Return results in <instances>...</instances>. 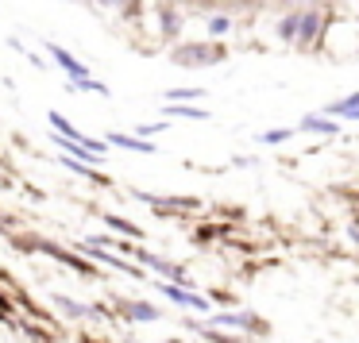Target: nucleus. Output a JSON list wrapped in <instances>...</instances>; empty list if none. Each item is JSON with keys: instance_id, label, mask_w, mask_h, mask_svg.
I'll list each match as a JSON object with an SVG mask.
<instances>
[{"instance_id": "9b49d317", "label": "nucleus", "mask_w": 359, "mask_h": 343, "mask_svg": "<svg viewBox=\"0 0 359 343\" xmlns=\"http://www.w3.org/2000/svg\"><path fill=\"white\" fill-rule=\"evenodd\" d=\"M120 316L124 320H140V324H151V320H158V309L147 301H120Z\"/></svg>"}, {"instance_id": "412c9836", "label": "nucleus", "mask_w": 359, "mask_h": 343, "mask_svg": "<svg viewBox=\"0 0 359 343\" xmlns=\"http://www.w3.org/2000/svg\"><path fill=\"white\" fill-rule=\"evenodd\" d=\"M163 127H166V124H143V127H140V135H143V139H151V135H158Z\"/></svg>"}, {"instance_id": "f257e3e1", "label": "nucleus", "mask_w": 359, "mask_h": 343, "mask_svg": "<svg viewBox=\"0 0 359 343\" xmlns=\"http://www.w3.org/2000/svg\"><path fill=\"white\" fill-rule=\"evenodd\" d=\"M325 35H328V16L320 8H313V4L290 8L286 16L274 24V39L286 43V47H297V50H313Z\"/></svg>"}, {"instance_id": "20e7f679", "label": "nucleus", "mask_w": 359, "mask_h": 343, "mask_svg": "<svg viewBox=\"0 0 359 343\" xmlns=\"http://www.w3.org/2000/svg\"><path fill=\"white\" fill-rule=\"evenodd\" d=\"M47 55H50V62H55L58 70H62L66 78H70V81L89 78V66H86V62H78V58H74L66 47H58V43H47Z\"/></svg>"}, {"instance_id": "7ed1b4c3", "label": "nucleus", "mask_w": 359, "mask_h": 343, "mask_svg": "<svg viewBox=\"0 0 359 343\" xmlns=\"http://www.w3.org/2000/svg\"><path fill=\"white\" fill-rule=\"evenodd\" d=\"M158 293H163L166 301L182 304V309H194V312H205V316H209V301H205L201 293H194L189 286H174V281H163V286H158Z\"/></svg>"}, {"instance_id": "6e6552de", "label": "nucleus", "mask_w": 359, "mask_h": 343, "mask_svg": "<svg viewBox=\"0 0 359 343\" xmlns=\"http://www.w3.org/2000/svg\"><path fill=\"white\" fill-rule=\"evenodd\" d=\"M209 320L220 328H240V332H259V328H263V320H259L255 312H212Z\"/></svg>"}, {"instance_id": "ddd939ff", "label": "nucleus", "mask_w": 359, "mask_h": 343, "mask_svg": "<svg viewBox=\"0 0 359 343\" xmlns=\"http://www.w3.org/2000/svg\"><path fill=\"white\" fill-rule=\"evenodd\" d=\"M50 301H55V309L62 312V316H70V320H81V316H89V304L74 301V297H66V293H55Z\"/></svg>"}, {"instance_id": "4468645a", "label": "nucleus", "mask_w": 359, "mask_h": 343, "mask_svg": "<svg viewBox=\"0 0 359 343\" xmlns=\"http://www.w3.org/2000/svg\"><path fill=\"white\" fill-rule=\"evenodd\" d=\"M70 93H97V97H112V89L104 85V81H97V78H78V81H70Z\"/></svg>"}, {"instance_id": "aec40b11", "label": "nucleus", "mask_w": 359, "mask_h": 343, "mask_svg": "<svg viewBox=\"0 0 359 343\" xmlns=\"http://www.w3.org/2000/svg\"><path fill=\"white\" fill-rule=\"evenodd\" d=\"M93 4H101V8H120V12H135L140 0H93Z\"/></svg>"}, {"instance_id": "1a4fd4ad", "label": "nucleus", "mask_w": 359, "mask_h": 343, "mask_svg": "<svg viewBox=\"0 0 359 343\" xmlns=\"http://www.w3.org/2000/svg\"><path fill=\"white\" fill-rule=\"evenodd\" d=\"M109 143L112 147H124V150H135V155H155V143L143 139V135H128V132H109Z\"/></svg>"}, {"instance_id": "39448f33", "label": "nucleus", "mask_w": 359, "mask_h": 343, "mask_svg": "<svg viewBox=\"0 0 359 343\" xmlns=\"http://www.w3.org/2000/svg\"><path fill=\"white\" fill-rule=\"evenodd\" d=\"M78 251L81 255H89V258H97V262H109V266H116V270H124V274H132V278H147V274L143 270H135L132 262H128V258H116V255H109V251L101 247V243H93V239H86V243H78Z\"/></svg>"}, {"instance_id": "f8f14e48", "label": "nucleus", "mask_w": 359, "mask_h": 343, "mask_svg": "<svg viewBox=\"0 0 359 343\" xmlns=\"http://www.w3.org/2000/svg\"><path fill=\"white\" fill-rule=\"evenodd\" d=\"M163 116H178V120H212V112L197 108L194 101H166Z\"/></svg>"}, {"instance_id": "a211bd4d", "label": "nucleus", "mask_w": 359, "mask_h": 343, "mask_svg": "<svg viewBox=\"0 0 359 343\" xmlns=\"http://www.w3.org/2000/svg\"><path fill=\"white\" fill-rule=\"evenodd\" d=\"M286 139H294V127H271V132L259 135L263 147H278V143H286Z\"/></svg>"}, {"instance_id": "f3484780", "label": "nucleus", "mask_w": 359, "mask_h": 343, "mask_svg": "<svg viewBox=\"0 0 359 343\" xmlns=\"http://www.w3.org/2000/svg\"><path fill=\"white\" fill-rule=\"evenodd\" d=\"M104 224L112 227V232H124V235H132V239H140V227L132 224V220H124V216H112V212H104Z\"/></svg>"}, {"instance_id": "f03ea898", "label": "nucleus", "mask_w": 359, "mask_h": 343, "mask_svg": "<svg viewBox=\"0 0 359 343\" xmlns=\"http://www.w3.org/2000/svg\"><path fill=\"white\" fill-rule=\"evenodd\" d=\"M228 58V50L220 47L217 39H201V43H174L170 47V62L182 66V70H209V66H220Z\"/></svg>"}, {"instance_id": "2eb2a0df", "label": "nucleus", "mask_w": 359, "mask_h": 343, "mask_svg": "<svg viewBox=\"0 0 359 343\" xmlns=\"http://www.w3.org/2000/svg\"><path fill=\"white\" fill-rule=\"evenodd\" d=\"M355 108H359V89L348 93V97H340V101H332L325 108V116H348V112H355Z\"/></svg>"}, {"instance_id": "0eeeda50", "label": "nucleus", "mask_w": 359, "mask_h": 343, "mask_svg": "<svg viewBox=\"0 0 359 343\" xmlns=\"http://www.w3.org/2000/svg\"><path fill=\"white\" fill-rule=\"evenodd\" d=\"M297 132H305V135H320V139H332V135L340 132V124H336V120H328L325 112H305V116L297 120Z\"/></svg>"}, {"instance_id": "9d476101", "label": "nucleus", "mask_w": 359, "mask_h": 343, "mask_svg": "<svg viewBox=\"0 0 359 343\" xmlns=\"http://www.w3.org/2000/svg\"><path fill=\"white\" fill-rule=\"evenodd\" d=\"M232 31H236L232 12H209V16H205V35H209V39H224V35H232Z\"/></svg>"}, {"instance_id": "6ab92c4d", "label": "nucleus", "mask_w": 359, "mask_h": 343, "mask_svg": "<svg viewBox=\"0 0 359 343\" xmlns=\"http://www.w3.org/2000/svg\"><path fill=\"white\" fill-rule=\"evenodd\" d=\"M201 97H205V89L197 85V89H170L166 101H201Z\"/></svg>"}, {"instance_id": "dca6fc26", "label": "nucleus", "mask_w": 359, "mask_h": 343, "mask_svg": "<svg viewBox=\"0 0 359 343\" xmlns=\"http://www.w3.org/2000/svg\"><path fill=\"white\" fill-rule=\"evenodd\" d=\"M47 120H50V127H55L58 135H66V139H86V135H81L78 127H74L70 120L62 116V112H47Z\"/></svg>"}, {"instance_id": "4be33fe9", "label": "nucleus", "mask_w": 359, "mask_h": 343, "mask_svg": "<svg viewBox=\"0 0 359 343\" xmlns=\"http://www.w3.org/2000/svg\"><path fill=\"white\" fill-rule=\"evenodd\" d=\"M344 120H351V124H359V108H355V112H348Z\"/></svg>"}, {"instance_id": "423d86ee", "label": "nucleus", "mask_w": 359, "mask_h": 343, "mask_svg": "<svg viewBox=\"0 0 359 343\" xmlns=\"http://www.w3.org/2000/svg\"><path fill=\"white\" fill-rule=\"evenodd\" d=\"M182 27H186L182 8H174V4H158V35H163L166 43H178Z\"/></svg>"}]
</instances>
